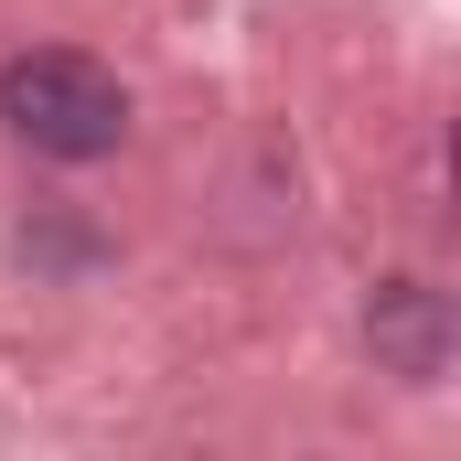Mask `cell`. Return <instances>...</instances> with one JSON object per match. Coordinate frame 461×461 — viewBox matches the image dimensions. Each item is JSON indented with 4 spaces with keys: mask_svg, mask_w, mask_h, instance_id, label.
Wrapping results in <instances>:
<instances>
[{
    "mask_svg": "<svg viewBox=\"0 0 461 461\" xmlns=\"http://www.w3.org/2000/svg\"><path fill=\"white\" fill-rule=\"evenodd\" d=\"M0 118H11V140L43 150V161H108L118 140H129L118 76L97 54H54V43L0 65Z\"/></svg>",
    "mask_w": 461,
    "mask_h": 461,
    "instance_id": "1",
    "label": "cell"
},
{
    "mask_svg": "<svg viewBox=\"0 0 461 461\" xmlns=\"http://www.w3.org/2000/svg\"><path fill=\"white\" fill-rule=\"evenodd\" d=\"M375 354L397 375H440V290H419V279L375 290Z\"/></svg>",
    "mask_w": 461,
    "mask_h": 461,
    "instance_id": "2",
    "label": "cell"
}]
</instances>
